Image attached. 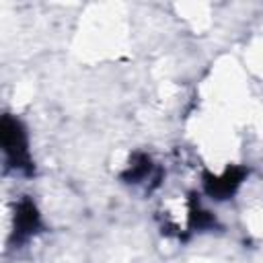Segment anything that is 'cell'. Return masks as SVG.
I'll return each mask as SVG.
<instances>
[{
    "mask_svg": "<svg viewBox=\"0 0 263 263\" xmlns=\"http://www.w3.org/2000/svg\"><path fill=\"white\" fill-rule=\"evenodd\" d=\"M41 228V218L31 199H21L14 212V240L25 242Z\"/></svg>",
    "mask_w": 263,
    "mask_h": 263,
    "instance_id": "cell-3",
    "label": "cell"
},
{
    "mask_svg": "<svg viewBox=\"0 0 263 263\" xmlns=\"http://www.w3.org/2000/svg\"><path fill=\"white\" fill-rule=\"evenodd\" d=\"M242 179H245V171L242 168H232V171H226L222 177H210L205 181V189L212 197L224 199V197H230L236 191V187L240 185Z\"/></svg>",
    "mask_w": 263,
    "mask_h": 263,
    "instance_id": "cell-4",
    "label": "cell"
},
{
    "mask_svg": "<svg viewBox=\"0 0 263 263\" xmlns=\"http://www.w3.org/2000/svg\"><path fill=\"white\" fill-rule=\"evenodd\" d=\"M123 179L127 183L134 185H148V187H156L162 179V168L158 164L152 162L150 156L146 154H136L127 166V171L123 173Z\"/></svg>",
    "mask_w": 263,
    "mask_h": 263,
    "instance_id": "cell-2",
    "label": "cell"
},
{
    "mask_svg": "<svg viewBox=\"0 0 263 263\" xmlns=\"http://www.w3.org/2000/svg\"><path fill=\"white\" fill-rule=\"evenodd\" d=\"M2 146H4L6 166H12L14 171L25 173V175L33 173L27 134H25L21 121L10 115H4V119H2Z\"/></svg>",
    "mask_w": 263,
    "mask_h": 263,
    "instance_id": "cell-1",
    "label": "cell"
}]
</instances>
